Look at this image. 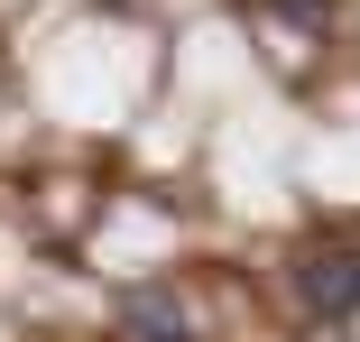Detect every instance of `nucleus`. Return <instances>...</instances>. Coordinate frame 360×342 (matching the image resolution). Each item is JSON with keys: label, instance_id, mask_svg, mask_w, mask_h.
<instances>
[{"label": "nucleus", "instance_id": "obj_4", "mask_svg": "<svg viewBox=\"0 0 360 342\" xmlns=\"http://www.w3.org/2000/svg\"><path fill=\"white\" fill-rule=\"evenodd\" d=\"M102 10H129V0H102Z\"/></svg>", "mask_w": 360, "mask_h": 342}, {"label": "nucleus", "instance_id": "obj_1", "mask_svg": "<svg viewBox=\"0 0 360 342\" xmlns=\"http://www.w3.org/2000/svg\"><path fill=\"white\" fill-rule=\"evenodd\" d=\"M296 305L314 324H351L360 315V250H314L296 259Z\"/></svg>", "mask_w": 360, "mask_h": 342}, {"label": "nucleus", "instance_id": "obj_3", "mask_svg": "<svg viewBox=\"0 0 360 342\" xmlns=\"http://www.w3.org/2000/svg\"><path fill=\"white\" fill-rule=\"evenodd\" d=\"M268 19H286V28H333V0H259Z\"/></svg>", "mask_w": 360, "mask_h": 342}, {"label": "nucleus", "instance_id": "obj_2", "mask_svg": "<svg viewBox=\"0 0 360 342\" xmlns=\"http://www.w3.org/2000/svg\"><path fill=\"white\" fill-rule=\"evenodd\" d=\"M120 333L129 342H194V315H185L176 287H129L120 296Z\"/></svg>", "mask_w": 360, "mask_h": 342}]
</instances>
